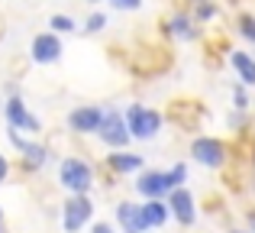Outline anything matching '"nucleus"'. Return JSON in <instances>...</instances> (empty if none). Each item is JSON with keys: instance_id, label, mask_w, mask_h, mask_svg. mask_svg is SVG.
Wrapping results in <instances>:
<instances>
[{"instance_id": "1", "label": "nucleus", "mask_w": 255, "mask_h": 233, "mask_svg": "<svg viewBox=\"0 0 255 233\" xmlns=\"http://www.w3.org/2000/svg\"><path fill=\"white\" fill-rule=\"evenodd\" d=\"M94 182H97V169L87 159H81V156L62 159V165H58V185L68 195H87L94 188Z\"/></svg>"}, {"instance_id": "2", "label": "nucleus", "mask_w": 255, "mask_h": 233, "mask_svg": "<svg viewBox=\"0 0 255 233\" xmlns=\"http://www.w3.org/2000/svg\"><path fill=\"white\" fill-rule=\"evenodd\" d=\"M123 120H126V130H129L132 139L158 136V130H162V123H165V117L158 114V110L145 107V104H129V107L123 110Z\"/></svg>"}, {"instance_id": "3", "label": "nucleus", "mask_w": 255, "mask_h": 233, "mask_svg": "<svg viewBox=\"0 0 255 233\" xmlns=\"http://www.w3.org/2000/svg\"><path fill=\"white\" fill-rule=\"evenodd\" d=\"M91 221H94L91 195H68V201H65V208H62V227H65V233H81Z\"/></svg>"}, {"instance_id": "4", "label": "nucleus", "mask_w": 255, "mask_h": 233, "mask_svg": "<svg viewBox=\"0 0 255 233\" xmlns=\"http://www.w3.org/2000/svg\"><path fill=\"white\" fill-rule=\"evenodd\" d=\"M3 117H6V126L16 130V133H29V136L42 133V120L26 107L23 97H6L3 101Z\"/></svg>"}, {"instance_id": "5", "label": "nucleus", "mask_w": 255, "mask_h": 233, "mask_svg": "<svg viewBox=\"0 0 255 233\" xmlns=\"http://www.w3.org/2000/svg\"><path fill=\"white\" fill-rule=\"evenodd\" d=\"M100 143L107 146V149H113V152H120V149H126L129 146V130H126V120L123 114H120L117 107H107V114H104V123H100Z\"/></svg>"}, {"instance_id": "6", "label": "nucleus", "mask_w": 255, "mask_h": 233, "mask_svg": "<svg viewBox=\"0 0 255 233\" xmlns=\"http://www.w3.org/2000/svg\"><path fill=\"white\" fill-rule=\"evenodd\" d=\"M191 156L207 169H223L226 159H230V146L217 136H197L191 143Z\"/></svg>"}, {"instance_id": "7", "label": "nucleus", "mask_w": 255, "mask_h": 233, "mask_svg": "<svg viewBox=\"0 0 255 233\" xmlns=\"http://www.w3.org/2000/svg\"><path fill=\"white\" fill-rule=\"evenodd\" d=\"M107 107L100 104H81L68 114V130L71 133H81V136H91V133H100V123H104Z\"/></svg>"}, {"instance_id": "8", "label": "nucleus", "mask_w": 255, "mask_h": 233, "mask_svg": "<svg viewBox=\"0 0 255 233\" xmlns=\"http://www.w3.org/2000/svg\"><path fill=\"white\" fill-rule=\"evenodd\" d=\"M136 191L145 198V201H165L171 191L168 185V172H158V169H149L136 178Z\"/></svg>"}, {"instance_id": "9", "label": "nucleus", "mask_w": 255, "mask_h": 233, "mask_svg": "<svg viewBox=\"0 0 255 233\" xmlns=\"http://www.w3.org/2000/svg\"><path fill=\"white\" fill-rule=\"evenodd\" d=\"M29 58L36 65H55L58 58H62V39L55 36V32H39L36 39H32L29 45Z\"/></svg>"}, {"instance_id": "10", "label": "nucleus", "mask_w": 255, "mask_h": 233, "mask_svg": "<svg viewBox=\"0 0 255 233\" xmlns=\"http://www.w3.org/2000/svg\"><path fill=\"white\" fill-rule=\"evenodd\" d=\"M165 204H168L171 217L181 224V227H191L194 221H197V208H194V195L187 188H174L168 191V198H165Z\"/></svg>"}, {"instance_id": "11", "label": "nucleus", "mask_w": 255, "mask_h": 233, "mask_svg": "<svg viewBox=\"0 0 255 233\" xmlns=\"http://www.w3.org/2000/svg\"><path fill=\"white\" fill-rule=\"evenodd\" d=\"M100 169H104L107 175H113V178H123V175H132V172L142 169V156L120 149V152H110V156H104V165H100Z\"/></svg>"}, {"instance_id": "12", "label": "nucleus", "mask_w": 255, "mask_h": 233, "mask_svg": "<svg viewBox=\"0 0 255 233\" xmlns=\"http://www.w3.org/2000/svg\"><path fill=\"white\" fill-rule=\"evenodd\" d=\"M117 224L123 233H149V227L142 221V204H136V201H120L117 204Z\"/></svg>"}, {"instance_id": "13", "label": "nucleus", "mask_w": 255, "mask_h": 233, "mask_svg": "<svg viewBox=\"0 0 255 233\" xmlns=\"http://www.w3.org/2000/svg\"><path fill=\"white\" fill-rule=\"evenodd\" d=\"M168 217H171V211H168V204H165V201H145L142 204V221H145V227H149V230L165 227Z\"/></svg>"}, {"instance_id": "14", "label": "nucleus", "mask_w": 255, "mask_h": 233, "mask_svg": "<svg viewBox=\"0 0 255 233\" xmlns=\"http://www.w3.org/2000/svg\"><path fill=\"white\" fill-rule=\"evenodd\" d=\"M165 32H168V36H178V39H194V36H197L194 19L187 16V13H174L168 23H165Z\"/></svg>"}, {"instance_id": "15", "label": "nucleus", "mask_w": 255, "mask_h": 233, "mask_svg": "<svg viewBox=\"0 0 255 233\" xmlns=\"http://www.w3.org/2000/svg\"><path fill=\"white\" fill-rule=\"evenodd\" d=\"M230 62H233V68L239 71L243 84H255V58L249 55V52H233Z\"/></svg>"}, {"instance_id": "16", "label": "nucleus", "mask_w": 255, "mask_h": 233, "mask_svg": "<svg viewBox=\"0 0 255 233\" xmlns=\"http://www.w3.org/2000/svg\"><path fill=\"white\" fill-rule=\"evenodd\" d=\"M49 26H52V32H55V36H62V32H75V19L68 16V13H55V16L49 19Z\"/></svg>"}, {"instance_id": "17", "label": "nucleus", "mask_w": 255, "mask_h": 233, "mask_svg": "<svg viewBox=\"0 0 255 233\" xmlns=\"http://www.w3.org/2000/svg\"><path fill=\"white\" fill-rule=\"evenodd\" d=\"M165 172H168L171 191H174V188H184V182H187V165H184V162H174L171 169H165Z\"/></svg>"}, {"instance_id": "18", "label": "nucleus", "mask_w": 255, "mask_h": 233, "mask_svg": "<svg viewBox=\"0 0 255 233\" xmlns=\"http://www.w3.org/2000/svg\"><path fill=\"white\" fill-rule=\"evenodd\" d=\"M217 16V3H210V0H207V3H194V23H207V19H213Z\"/></svg>"}, {"instance_id": "19", "label": "nucleus", "mask_w": 255, "mask_h": 233, "mask_svg": "<svg viewBox=\"0 0 255 233\" xmlns=\"http://www.w3.org/2000/svg\"><path fill=\"white\" fill-rule=\"evenodd\" d=\"M104 26H107V13H100V10L91 13V16L84 19V32H91V36H94V32H100Z\"/></svg>"}, {"instance_id": "20", "label": "nucleus", "mask_w": 255, "mask_h": 233, "mask_svg": "<svg viewBox=\"0 0 255 233\" xmlns=\"http://www.w3.org/2000/svg\"><path fill=\"white\" fill-rule=\"evenodd\" d=\"M239 36L249 39V42H255V16H249V13L239 16Z\"/></svg>"}, {"instance_id": "21", "label": "nucleus", "mask_w": 255, "mask_h": 233, "mask_svg": "<svg viewBox=\"0 0 255 233\" xmlns=\"http://www.w3.org/2000/svg\"><path fill=\"white\" fill-rule=\"evenodd\" d=\"M233 104H236L239 110H249V94H246V88H236V91H233Z\"/></svg>"}, {"instance_id": "22", "label": "nucleus", "mask_w": 255, "mask_h": 233, "mask_svg": "<svg viewBox=\"0 0 255 233\" xmlns=\"http://www.w3.org/2000/svg\"><path fill=\"white\" fill-rule=\"evenodd\" d=\"M113 10H139L142 6V0H110Z\"/></svg>"}, {"instance_id": "23", "label": "nucleus", "mask_w": 255, "mask_h": 233, "mask_svg": "<svg viewBox=\"0 0 255 233\" xmlns=\"http://www.w3.org/2000/svg\"><path fill=\"white\" fill-rule=\"evenodd\" d=\"M6 175H10V162H6V156L0 152V182H6Z\"/></svg>"}, {"instance_id": "24", "label": "nucleus", "mask_w": 255, "mask_h": 233, "mask_svg": "<svg viewBox=\"0 0 255 233\" xmlns=\"http://www.w3.org/2000/svg\"><path fill=\"white\" fill-rule=\"evenodd\" d=\"M94 233H117V230H113V224L100 221V224H94Z\"/></svg>"}, {"instance_id": "25", "label": "nucleus", "mask_w": 255, "mask_h": 233, "mask_svg": "<svg viewBox=\"0 0 255 233\" xmlns=\"http://www.w3.org/2000/svg\"><path fill=\"white\" fill-rule=\"evenodd\" d=\"M6 230V221H3V208H0V233Z\"/></svg>"}, {"instance_id": "26", "label": "nucleus", "mask_w": 255, "mask_h": 233, "mask_svg": "<svg viewBox=\"0 0 255 233\" xmlns=\"http://www.w3.org/2000/svg\"><path fill=\"white\" fill-rule=\"evenodd\" d=\"M249 224H252V230H255V211H249Z\"/></svg>"}, {"instance_id": "27", "label": "nucleus", "mask_w": 255, "mask_h": 233, "mask_svg": "<svg viewBox=\"0 0 255 233\" xmlns=\"http://www.w3.org/2000/svg\"><path fill=\"white\" fill-rule=\"evenodd\" d=\"M230 233H246V230H230Z\"/></svg>"}, {"instance_id": "28", "label": "nucleus", "mask_w": 255, "mask_h": 233, "mask_svg": "<svg viewBox=\"0 0 255 233\" xmlns=\"http://www.w3.org/2000/svg\"><path fill=\"white\" fill-rule=\"evenodd\" d=\"M194 3H207V0H194Z\"/></svg>"}, {"instance_id": "29", "label": "nucleus", "mask_w": 255, "mask_h": 233, "mask_svg": "<svg viewBox=\"0 0 255 233\" xmlns=\"http://www.w3.org/2000/svg\"><path fill=\"white\" fill-rule=\"evenodd\" d=\"M87 3H100V0H87Z\"/></svg>"}]
</instances>
